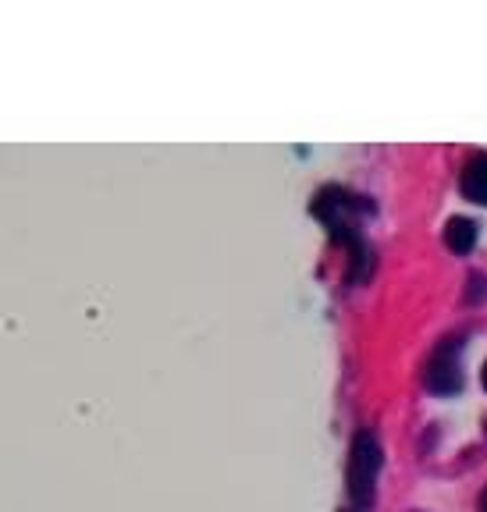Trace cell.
I'll list each match as a JSON object with an SVG mask.
<instances>
[{
    "label": "cell",
    "instance_id": "7a4b0ae2",
    "mask_svg": "<svg viewBox=\"0 0 487 512\" xmlns=\"http://www.w3.org/2000/svg\"><path fill=\"white\" fill-rule=\"evenodd\" d=\"M456 352H459V342L456 338H445V345H438V352L431 356V363H427V388L438 395H452L463 388V370H459V360H456Z\"/></svg>",
    "mask_w": 487,
    "mask_h": 512
},
{
    "label": "cell",
    "instance_id": "8992f818",
    "mask_svg": "<svg viewBox=\"0 0 487 512\" xmlns=\"http://www.w3.org/2000/svg\"><path fill=\"white\" fill-rule=\"evenodd\" d=\"M480 381H484V388H487V363H484V370H480Z\"/></svg>",
    "mask_w": 487,
    "mask_h": 512
},
{
    "label": "cell",
    "instance_id": "277c9868",
    "mask_svg": "<svg viewBox=\"0 0 487 512\" xmlns=\"http://www.w3.org/2000/svg\"><path fill=\"white\" fill-rule=\"evenodd\" d=\"M445 242L448 249H456V253H470L477 246V224L470 217H452L445 224Z\"/></svg>",
    "mask_w": 487,
    "mask_h": 512
},
{
    "label": "cell",
    "instance_id": "3957f363",
    "mask_svg": "<svg viewBox=\"0 0 487 512\" xmlns=\"http://www.w3.org/2000/svg\"><path fill=\"white\" fill-rule=\"evenodd\" d=\"M459 185H463V196L473 203H484L487 207V153H477V157L466 160L463 168V178H459Z\"/></svg>",
    "mask_w": 487,
    "mask_h": 512
},
{
    "label": "cell",
    "instance_id": "6da1fadb",
    "mask_svg": "<svg viewBox=\"0 0 487 512\" xmlns=\"http://www.w3.org/2000/svg\"><path fill=\"white\" fill-rule=\"evenodd\" d=\"M377 470H381V445L370 431H360L349 452V498L356 505H370Z\"/></svg>",
    "mask_w": 487,
    "mask_h": 512
},
{
    "label": "cell",
    "instance_id": "5b68a950",
    "mask_svg": "<svg viewBox=\"0 0 487 512\" xmlns=\"http://www.w3.org/2000/svg\"><path fill=\"white\" fill-rule=\"evenodd\" d=\"M477 509H480V512H487V491L480 495V505H477Z\"/></svg>",
    "mask_w": 487,
    "mask_h": 512
}]
</instances>
